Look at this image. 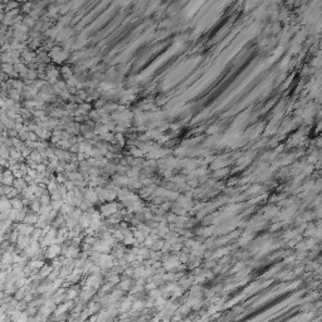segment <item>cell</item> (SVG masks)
Segmentation results:
<instances>
[{"label":"cell","mask_w":322,"mask_h":322,"mask_svg":"<svg viewBox=\"0 0 322 322\" xmlns=\"http://www.w3.org/2000/svg\"><path fill=\"white\" fill-rule=\"evenodd\" d=\"M24 222H25V224H34V223L38 222V219H37V216H34V215H27Z\"/></svg>","instance_id":"cell-1"},{"label":"cell","mask_w":322,"mask_h":322,"mask_svg":"<svg viewBox=\"0 0 322 322\" xmlns=\"http://www.w3.org/2000/svg\"><path fill=\"white\" fill-rule=\"evenodd\" d=\"M25 298V292H24V288H20L16 291L15 293V301H19V299H23Z\"/></svg>","instance_id":"cell-2"},{"label":"cell","mask_w":322,"mask_h":322,"mask_svg":"<svg viewBox=\"0 0 322 322\" xmlns=\"http://www.w3.org/2000/svg\"><path fill=\"white\" fill-rule=\"evenodd\" d=\"M74 296H77V293H76V291H74V289H72V291H68V296H67V298H68V299H71V298H73Z\"/></svg>","instance_id":"cell-3"},{"label":"cell","mask_w":322,"mask_h":322,"mask_svg":"<svg viewBox=\"0 0 322 322\" xmlns=\"http://www.w3.org/2000/svg\"><path fill=\"white\" fill-rule=\"evenodd\" d=\"M32 267H34V268H40V267H43V263H42L40 261H35V262L32 263Z\"/></svg>","instance_id":"cell-4"}]
</instances>
